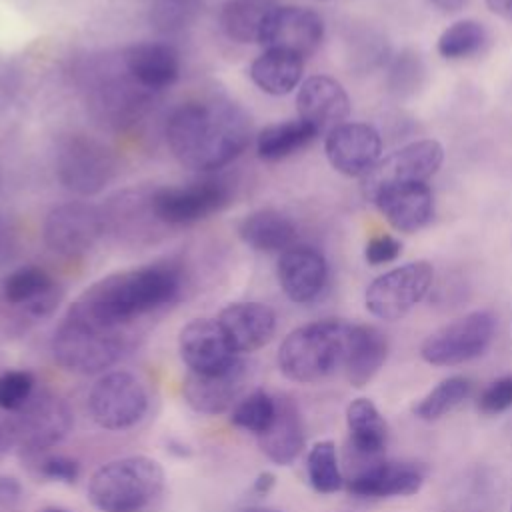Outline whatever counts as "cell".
Returning a JSON list of instances; mask_svg holds the SVG:
<instances>
[{
  "mask_svg": "<svg viewBox=\"0 0 512 512\" xmlns=\"http://www.w3.org/2000/svg\"><path fill=\"white\" fill-rule=\"evenodd\" d=\"M230 196V186L224 180L204 178L184 186L156 188L150 194V202L162 226H186L226 208Z\"/></svg>",
  "mask_w": 512,
  "mask_h": 512,
  "instance_id": "11",
  "label": "cell"
},
{
  "mask_svg": "<svg viewBox=\"0 0 512 512\" xmlns=\"http://www.w3.org/2000/svg\"><path fill=\"white\" fill-rule=\"evenodd\" d=\"M240 240L256 252L282 254L296 244V224L274 208L246 214L238 224Z\"/></svg>",
  "mask_w": 512,
  "mask_h": 512,
  "instance_id": "28",
  "label": "cell"
},
{
  "mask_svg": "<svg viewBox=\"0 0 512 512\" xmlns=\"http://www.w3.org/2000/svg\"><path fill=\"white\" fill-rule=\"evenodd\" d=\"M494 332V316L488 310H474L428 334L420 346V356L432 366L466 364L490 348Z\"/></svg>",
  "mask_w": 512,
  "mask_h": 512,
  "instance_id": "7",
  "label": "cell"
},
{
  "mask_svg": "<svg viewBox=\"0 0 512 512\" xmlns=\"http://www.w3.org/2000/svg\"><path fill=\"white\" fill-rule=\"evenodd\" d=\"M316 136L318 132L302 118L270 124L258 132L256 152L262 160L268 162L284 160L306 148L310 142L316 140Z\"/></svg>",
  "mask_w": 512,
  "mask_h": 512,
  "instance_id": "33",
  "label": "cell"
},
{
  "mask_svg": "<svg viewBox=\"0 0 512 512\" xmlns=\"http://www.w3.org/2000/svg\"><path fill=\"white\" fill-rule=\"evenodd\" d=\"M216 320L238 354L266 346L276 332V314L262 302H232L220 310Z\"/></svg>",
  "mask_w": 512,
  "mask_h": 512,
  "instance_id": "22",
  "label": "cell"
},
{
  "mask_svg": "<svg viewBox=\"0 0 512 512\" xmlns=\"http://www.w3.org/2000/svg\"><path fill=\"white\" fill-rule=\"evenodd\" d=\"M0 186H2V170H0Z\"/></svg>",
  "mask_w": 512,
  "mask_h": 512,
  "instance_id": "52",
  "label": "cell"
},
{
  "mask_svg": "<svg viewBox=\"0 0 512 512\" xmlns=\"http://www.w3.org/2000/svg\"><path fill=\"white\" fill-rule=\"evenodd\" d=\"M388 356V340L368 324H350L342 372L354 388H364L382 368Z\"/></svg>",
  "mask_w": 512,
  "mask_h": 512,
  "instance_id": "26",
  "label": "cell"
},
{
  "mask_svg": "<svg viewBox=\"0 0 512 512\" xmlns=\"http://www.w3.org/2000/svg\"><path fill=\"white\" fill-rule=\"evenodd\" d=\"M350 448L360 458L376 460L388 442V424L370 398H354L346 408Z\"/></svg>",
  "mask_w": 512,
  "mask_h": 512,
  "instance_id": "30",
  "label": "cell"
},
{
  "mask_svg": "<svg viewBox=\"0 0 512 512\" xmlns=\"http://www.w3.org/2000/svg\"><path fill=\"white\" fill-rule=\"evenodd\" d=\"M318 2H330V0H318Z\"/></svg>",
  "mask_w": 512,
  "mask_h": 512,
  "instance_id": "53",
  "label": "cell"
},
{
  "mask_svg": "<svg viewBox=\"0 0 512 512\" xmlns=\"http://www.w3.org/2000/svg\"><path fill=\"white\" fill-rule=\"evenodd\" d=\"M488 42L484 24L476 20H458L448 26L438 38V54L446 60H462L478 54Z\"/></svg>",
  "mask_w": 512,
  "mask_h": 512,
  "instance_id": "36",
  "label": "cell"
},
{
  "mask_svg": "<svg viewBox=\"0 0 512 512\" xmlns=\"http://www.w3.org/2000/svg\"><path fill=\"white\" fill-rule=\"evenodd\" d=\"M88 410L100 428H132L148 410L146 386L128 370H108L92 384L88 392Z\"/></svg>",
  "mask_w": 512,
  "mask_h": 512,
  "instance_id": "8",
  "label": "cell"
},
{
  "mask_svg": "<svg viewBox=\"0 0 512 512\" xmlns=\"http://www.w3.org/2000/svg\"><path fill=\"white\" fill-rule=\"evenodd\" d=\"M164 490V470L148 456H124L94 470L88 500L98 512H144Z\"/></svg>",
  "mask_w": 512,
  "mask_h": 512,
  "instance_id": "3",
  "label": "cell"
},
{
  "mask_svg": "<svg viewBox=\"0 0 512 512\" xmlns=\"http://www.w3.org/2000/svg\"><path fill=\"white\" fill-rule=\"evenodd\" d=\"M486 6L494 16L512 24V0H486Z\"/></svg>",
  "mask_w": 512,
  "mask_h": 512,
  "instance_id": "47",
  "label": "cell"
},
{
  "mask_svg": "<svg viewBox=\"0 0 512 512\" xmlns=\"http://www.w3.org/2000/svg\"><path fill=\"white\" fill-rule=\"evenodd\" d=\"M108 72L104 68V76H98L94 88H90V106L100 120L112 126L130 124L144 112L152 92L136 84L126 68L120 74Z\"/></svg>",
  "mask_w": 512,
  "mask_h": 512,
  "instance_id": "20",
  "label": "cell"
},
{
  "mask_svg": "<svg viewBox=\"0 0 512 512\" xmlns=\"http://www.w3.org/2000/svg\"><path fill=\"white\" fill-rule=\"evenodd\" d=\"M250 136V116L226 98L184 102L166 122L172 156L198 172H214L234 162L250 144Z\"/></svg>",
  "mask_w": 512,
  "mask_h": 512,
  "instance_id": "1",
  "label": "cell"
},
{
  "mask_svg": "<svg viewBox=\"0 0 512 512\" xmlns=\"http://www.w3.org/2000/svg\"><path fill=\"white\" fill-rule=\"evenodd\" d=\"M442 162L444 148L440 142L430 138L410 142L380 158L376 166L364 178H360L362 194L368 202H372L378 192L390 186L426 182L440 170Z\"/></svg>",
  "mask_w": 512,
  "mask_h": 512,
  "instance_id": "12",
  "label": "cell"
},
{
  "mask_svg": "<svg viewBox=\"0 0 512 512\" xmlns=\"http://www.w3.org/2000/svg\"><path fill=\"white\" fill-rule=\"evenodd\" d=\"M18 88H20L18 68L10 60L0 58V112L12 104L14 96L18 94Z\"/></svg>",
  "mask_w": 512,
  "mask_h": 512,
  "instance_id": "43",
  "label": "cell"
},
{
  "mask_svg": "<svg viewBox=\"0 0 512 512\" xmlns=\"http://www.w3.org/2000/svg\"><path fill=\"white\" fill-rule=\"evenodd\" d=\"M236 512H282V510L270 508V506H256V504H252V506H242Z\"/></svg>",
  "mask_w": 512,
  "mask_h": 512,
  "instance_id": "49",
  "label": "cell"
},
{
  "mask_svg": "<svg viewBox=\"0 0 512 512\" xmlns=\"http://www.w3.org/2000/svg\"><path fill=\"white\" fill-rule=\"evenodd\" d=\"M56 176L60 184L78 194L102 192L116 174V158L108 146L86 134H68L56 146Z\"/></svg>",
  "mask_w": 512,
  "mask_h": 512,
  "instance_id": "6",
  "label": "cell"
},
{
  "mask_svg": "<svg viewBox=\"0 0 512 512\" xmlns=\"http://www.w3.org/2000/svg\"><path fill=\"white\" fill-rule=\"evenodd\" d=\"M510 512H512V506H510Z\"/></svg>",
  "mask_w": 512,
  "mask_h": 512,
  "instance_id": "54",
  "label": "cell"
},
{
  "mask_svg": "<svg viewBox=\"0 0 512 512\" xmlns=\"http://www.w3.org/2000/svg\"><path fill=\"white\" fill-rule=\"evenodd\" d=\"M182 284L180 266L154 262L100 278L68 310L106 328H124L136 318L172 304L182 292Z\"/></svg>",
  "mask_w": 512,
  "mask_h": 512,
  "instance_id": "2",
  "label": "cell"
},
{
  "mask_svg": "<svg viewBox=\"0 0 512 512\" xmlns=\"http://www.w3.org/2000/svg\"><path fill=\"white\" fill-rule=\"evenodd\" d=\"M196 12V0H154L152 22L162 32L184 28Z\"/></svg>",
  "mask_w": 512,
  "mask_h": 512,
  "instance_id": "39",
  "label": "cell"
},
{
  "mask_svg": "<svg viewBox=\"0 0 512 512\" xmlns=\"http://www.w3.org/2000/svg\"><path fill=\"white\" fill-rule=\"evenodd\" d=\"M434 280V268L426 260H416L392 268L374 278L364 292L366 310L380 320H400L424 300Z\"/></svg>",
  "mask_w": 512,
  "mask_h": 512,
  "instance_id": "9",
  "label": "cell"
},
{
  "mask_svg": "<svg viewBox=\"0 0 512 512\" xmlns=\"http://www.w3.org/2000/svg\"><path fill=\"white\" fill-rule=\"evenodd\" d=\"M324 152L336 172L364 178L380 160L382 138L370 124L344 122L326 134Z\"/></svg>",
  "mask_w": 512,
  "mask_h": 512,
  "instance_id": "16",
  "label": "cell"
},
{
  "mask_svg": "<svg viewBox=\"0 0 512 512\" xmlns=\"http://www.w3.org/2000/svg\"><path fill=\"white\" fill-rule=\"evenodd\" d=\"M2 444H4V432H2V428H0V450H2Z\"/></svg>",
  "mask_w": 512,
  "mask_h": 512,
  "instance_id": "51",
  "label": "cell"
},
{
  "mask_svg": "<svg viewBox=\"0 0 512 512\" xmlns=\"http://www.w3.org/2000/svg\"><path fill=\"white\" fill-rule=\"evenodd\" d=\"M126 350L124 328H106L66 312L52 336V356L68 372L104 374Z\"/></svg>",
  "mask_w": 512,
  "mask_h": 512,
  "instance_id": "5",
  "label": "cell"
},
{
  "mask_svg": "<svg viewBox=\"0 0 512 512\" xmlns=\"http://www.w3.org/2000/svg\"><path fill=\"white\" fill-rule=\"evenodd\" d=\"M324 38L320 14L302 6H276L260 36L264 50H282L298 58L312 56Z\"/></svg>",
  "mask_w": 512,
  "mask_h": 512,
  "instance_id": "15",
  "label": "cell"
},
{
  "mask_svg": "<svg viewBox=\"0 0 512 512\" xmlns=\"http://www.w3.org/2000/svg\"><path fill=\"white\" fill-rule=\"evenodd\" d=\"M34 376L28 370H6L0 374V408L20 410L34 394Z\"/></svg>",
  "mask_w": 512,
  "mask_h": 512,
  "instance_id": "38",
  "label": "cell"
},
{
  "mask_svg": "<svg viewBox=\"0 0 512 512\" xmlns=\"http://www.w3.org/2000/svg\"><path fill=\"white\" fill-rule=\"evenodd\" d=\"M512 406V374L490 382L478 396V410L482 414H500Z\"/></svg>",
  "mask_w": 512,
  "mask_h": 512,
  "instance_id": "40",
  "label": "cell"
},
{
  "mask_svg": "<svg viewBox=\"0 0 512 512\" xmlns=\"http://www.w3.org/2000/svg\"><path fill=\"white\" fill-rule=\"evenodd\" d=\"M16 248V238L12 228L8 226V222H4L0 218V264H4L6 260L12 258V252Z\"/></svg>",
  "mask_w": 512,
  "mask_h": 512,
  "instance_id": "44",
  "label": "cell"
},
{
  "mask_svg": "<svg viewBox=\"0 0 512 512\" xmlns=\"http://www.w3.org/2000/svg\"><path fill=\"white\" fill-rule=\"evenodd\" d=\"M426 466L408 460L370 462L346 480V490L356 498H394L416 494L426 480Z\"/></svg>",
  "mask_w": 512,
  "mask_h": 512,
  "instance_id": "17",
  "label": "cell"
},
{
  "mask_svg": "<svg viewBox=\"0 0 512 512\" xmlns=\"http://www.w3.org/2000/svg\"><path fill=\"white\" fill-rule=\"evenodd\" d=\"M122 66L148 92L170 88L180 76V54L168 42H138L122 52Z\"/></svg>",
  "mask_w": 512,
  "mask_h": 512,
  "instance_id": "24",
  "label": "cell"
},
{
  "mask_svg": "<svg viewBox=\"0 0 512 512\" xmlns=\"http://www.w3.org/2000/svg\"><path fill=\"white\" fill-rule=\"evenodd\" d=\"M44 512H68V510H64V508H46Z\"/></svg>",
  "mask_w": 512,
  "mask_h": 512,
  "instance_id": "50",
  "label": "cell"
},
{
  "mask_svg": "<svg viewBox=\"0 0 512 512\" xmlns=\"http://www.w3.org/2000/svg\"><path fill=\"white\" fill-rule=\"evenodd\" d=\"M178 350L188 372L202 376L228 372L242 360L230 346L216 318H194L182 326Z\"/></svg>",
  "mask_w": 512,
  "mask_h": 512,
  "instance_id": "14",
  "label": "cell"
},
{
  "mask_svg": "<svg viewBox=\"0 0 512 512\" xmlns=\"http://www.w3.org/2000/svg\"><path fill=\"white\" fill-rule=\"evenodd\" d=\"M274 484H276V476H274L272 472L264 470V472H260V474L254 478L252 490H254V494H258V496H266V494L274 488Z\"/></svg>",
  "mask_w": 512,
  "mask_h": 512,
  "instance_id": "46",
  "label": "cell"
},
{
  "mask_svg": "<svg viewBox=\"0 0 512 512\" xmlns=\"http://www.w3.org/2000/svg\"><path fill=\"white\" fill-rule=\"evenodd\" d=\"M402 252V244L398 238L390 236V234H378L374 238L368 240L366 248H364V258L370 266H380V264H388L392 260H396Z\"/></svg>",
  "mask_w": 512,
  "mask_h": 512,
  "instance_id": "42",
  "label": "cell"
},
{
  "mask_svg": "<svg viewBox=\"0 0 512 512\" xmlns=\"http://www.w3.org/2000/svg\"><path fill=\"white\" fill-rule=\"evenodd\" d=\"M440 12H444V14H454V12H458V10H462L464 8V4H466V0H430Z\"/></svg>",
  "mask_w": 512,
  "mask_h": 512,
  "instance_id": "48",
  "label": "cell"
},
{
  "mask_svg": "<svg viewBox=\"0 0 512 512\" xmlns=\"http://www.w3.org/2000/svg\"><path fill=\"white\" fill-rule=\"evenodd\" d=\"M106 232L102 208L72 200L54 206L44 220L42 234L46 246L60 256H82Z\"/></svg>",
  "mask_w": 512,
  "mask_h": 512,
  "instance_id": "13",
  "label": "cell"
},
{
  "mask_svg": "<svg viewBox=\"0 0 512 512\" xmlns=\"http://www.w3.org/2000/svg\"><path fill=\"white\" fill-rule=\"evenodd\" d=\"M304 60L282 50H264L250 64V80L270 96L290 94L302 80Z\"/></svg>",
  "mask_w": 512,
  "mask_h": 512,
  "instance_id": "31",
  "label": "cell"
},
{
  "mask_svg": "<svg viewBox=\"0 0 512 512\" xmlns=\"http://www.w3.org/2000/svg\"><path fill=\"white\" fill-rule=\"evenodd\" d=\"M472 394V382L466 376H448L440 380L414 406L412 414L424 422H436L458 408Z\"/></svg>",
  "mask_w": 512,
  "mask_h": 512,
  "instance_id": "34",
  "label": "cell"
},
{
  "mask_svg": "<svg viewBox=\"0 0 512 512\" xmlns=\"http://www.w3.org/2000/svg\"><path fill=\"white\" fill-rule=\"evenodd\" d=\"M372 204L394 230L406 234L424 228L434 216V196L426 182L390 186L378 192Z\"/></svg>",
  "mask_w": 512,
  "mask_h": 512,
  "instance_id": "23",
  "label": "cell"
},
{
  "mask_svg": "<svg viewBox=\"0 0 512 512\" xmlns=\"http://www.w3.org/2000/svg\"><path fill=\"white\" fill-rule=\"evenodd\" d=\"M306 474L310 486L320 494H334L344 486L336 444L332 440H318L306 456Z\"/></svg>",
  "mask_w": 512,
  "mask_h": 512,
  "instance_id": "35",
  "label": "cell"
},
{
  "mask_svg": "<svg viewBox=\"0 0 512 512\" xmlns=\"http://www.w3.org/2000/svg\"><path fill=\"white\" fill-rule=\"evenodd\" d=\"M248 378V366L240 360L232 370L212 376L192 374L184 378L182 394L186 404L198 414L216 416L234 408V404L242 398V390Z\"/></svg>",
  "mask_w": 512,
  "mask_h": 512,
  "instance_id": "21",
  "label": "cell"
},
{
  "mask_svg": "<svg viewBox=\"0 0 512 512\" xmlns=\"http://www.w3.org/2000/svg\"><path fill=\"white\" fill-rule=\"evenodd\" d=\"M40 474L54 482L74 484L80 476L78 460L64 454H50L40 462Z\"/></svg>",
  "mask_w": 512,
  "mask_h": 512,
  "instance_id": "41",
  "label": "cell"
},
{
  "mask_svg": "<svg viewBox=\"0 0 512 512\" xmlns=\"http://www.w3.org/2000/svg\"><path fill=\"white\" fill-rule=\"evenodd\" d=\"M20 498V484L14 478H0V508L10 506Z\"/></svg>",
  "mask_w": 512,
  "mask_h": 512,
  "instance_id": "45",
  "label": "cell"
},
{
  "mask_svg": "<svg viewBox=\"0 0 512 512\" xmlns=\"http://www.w3.org/2000/svg\"><path fill=\"white\" fill-rule=\"evenodd\" d=\"M276 276L288 300L296 304H310L324 292L328 280V264L316 248L294 244L280 254Z\"/></svg>",
  "mask_w": 512,
  "mask_h": 512,
  "instance_id": "19",
  "label": "cell"
},
{
  "mask_svg": "<svg viewBox=\"0 0 512 512\" xmlns=\"http://www.w3.org/2000/svg\"><path fill=\"white\" fill-rule=\"evenodd\" d=\"M2 296L8 304L24 308L28 314L44 316L58 304L56 280L40 266H20L2 282Z\"/></svg>",
  "mask_w": 512,
  "mask_h": 512,
  "instance_id": "27",
  "label": "cell"
},
{
  "mask_svg": "<svg viewBox=\"0 0 512 512\" xmlns=\"http://www.w3.org/2000/svg\"><path fill=\"white\" fill-rule=\"evenodd\" d=\"M306 434L298 406L292 398H276V412L270 426L258 434L262 454L276 466H290L304 450Z\"/></svg>",
  "mask_w": 512,
  "mask_h": 512,
  "instance_id": "25",
  "label": "cell"
},
{
  "mask_svg": "<svg viewBox=\"0 0 512 512\" xmlns=\"http://www.w3.org/2000/svg\"><path fill=\"white\" fill-rule=\"evenodd\" d=\"M350 322L316 320L294 328L278 348L280 372L300 384H314L342 370Z\"/></svg>",
  "mask_w": 512,
  "mask_h": 512,
  "instance_id": "4",
  "label": "cell"
},
{
  "mask_svg": "<svg viewBox=\"0 0 512 512\" xmlns=\"http://www.w3.org/2000/svg\"><path fill=\"white\" fill-rule=\"evenodd\" d=\"M276 6V0H224L220 28L232 42L260 44L266 20Z\"/></svg>",
  "mask_w": 512,
  "mask_h": 512,
  "instance_id": "32",
  "label": "cell"
},
{
  "mask_svg": "<svg viewBox=\"0 0 512 512\" xmlns=\"http://www.w3.org/2000/svg\"><path fill=\"white\" fill-rule=\"evenodd\" d=\"M296 108L298 118L308 122L318 134H328L346 122L350 114V98L336 78L316 74L300 84Z\"/></svg>",
  "mask_w": 512,
  "mask_h": 512,
  "instance_id": "18",
  "label": "cell"
},
{
  "mask_svg": "<svg viewBox=\"0 0 512 512\" xmlns=\"http://www.w3.org/2000/svg\"><path fill=\"white\" fill-rule=\"evenodd\" d=\"M274 412L276 398L270 396L266 390L256 388L234 404V408L230 410V420L234 426L258 436L270 426Z\"/></svg>",
  "mask_w": 512,
  "mask_h": 512,
  "instance_id": "37",
  "label": "cell"
},
{
  "mask_svg": "<svg viewBox=\"0 0 512 512\" xmlns=\"http://www.w3.org/2000/svg\"><path fill=\"white\" fill-rule=\"evenodd\" d=\"M150 192L146 190H126L122 194H116L110 198L104 212L106 228L122 236L124 240L138 242L140 238H148L152 232V226H162L154 212L150 202Z\"/></svg>",
  "mask_w": 512,
  "mask_h": 512,
  "instance_id": "29",
  "label": "cell"
},
{
  "mask_svg": "<svg viewBox=\"0 0 512 512\" xmlns=\"http://www.w3.org/2000/svg\"><path fill=\"white\" fill-rule=\"evenodd\" d=\"M14 414L10 434L26 454H42L54 448L68 436L74 422L68 404L52 392H34Z\"/></svg>",
  "mask_w": 512,
  "mask_h": 512,
  "instance_id": "10",
  "label": "cell"
}]
</instances>
